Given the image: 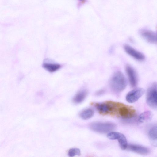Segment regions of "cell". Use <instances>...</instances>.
<instances>
[{
    "label": "cell",
    "instance_id": "obj_1",
    "mask_svg": "<svg viewBox=\"0 0 157 157\" xmlns=\"http://www.w3.org/2000/svg\"><path fill=\"white\" fill-rule=\"evenodd\" d=\"M109 114L124 119L132 118L136 114L135 110L128 105L112 101H109Z\"/></svg>",
    "mask_w": 157,
    "mask_h": 157
},
{
    "label": "cell",
    "instance_id": "obj_2",
    "mask_svg": "<svg viewBox=\"0 0 157 157\" xmlns=\"http://www.w3.org/2000/svg\"><path fill=\"white\" fill-rule=\"evenodd\" d=\"M110 85L112 89L117 92H121L125 88L127 82L122 72L117 71L113 74L110 80Z\"/></svg>",
    "mask_w": 157,
    "mask_h": 157
},
{
    "label": "cell",
    "instance_id": "obj_3",
    "mask_svg": "<svg viewBox=\"0 0 157 157\" xmlns=\"http://www.w3.org/2000/svg\"><path fill=\"white\" fill-rule=\"evenodd\" d=\"M146 100L148 106L154 110L157 109V86L153 83L148 88L146 95Z\"/></svg>",
    "mask_w": 157,
    "mask_h": 157
},
{
    "label": "cell",
    "instance_id": "obj_4",
    "mask_svg": "<svg viewBox=\"0 0 157 157\" xmlns=\"http://www.w3.org/2000/svg\"><path fill=\"white\" fill-rule=\"evenodd\" d=\"M115 124L110 122H95L90 125L92 130L100 133H106L109 132L116 128Z\"/></svg>",
    "mask_w": 157,
    "mask_h": 157
},
{
    "label": "cell",
    "instance_id": "obj_5",
    "mask_svg": "<svg viewBox=\"0 0 157 157\" xmlns=\"http://www.w3.org/2000/svg\"><path fill=\"white\" fill-rule=\"evenodd\" d=\"M145 91L142 88H137L129 92L126 97V101L133 103L137 101L144 94Z\"/></svg>",
    "mask_w": 157,
    "mask_h": 157
},
{
    "label": "cell",
    "instance_id": "obj_6",
    "mask_svg": "<svg viewBox=\"0 0 157 157\" xmlns=\"http://www.w3.org/2000/svg\"><path fill=\"white\" fill-rule=\"evenodd\" d=\"M139 33L140 36L148 42L156 43L157 36L156 32L148 29H142L139 31Z\"/></svg>",
    "mask_w": 157,
    "mask_h": 157
},
{
    "label": "cell",
    "instance_id": "obj_7",
    "mask_svg": "<svg viewBox=\"0 0 157 157\" xmlns=\"http://www.w3.org/2000/svg\"><path fill=\"white\" fill-rule=\"evenodd\" d=\"M124 48L126 52L137 60L142 61L144 60L145 56L141 52L136 50L128 44H125Z\"/></svg>",
    "mask_w": 157,
    "mask_h": 157
},
{
    "label": "cell",
    "instance_id": "obj_8",
    "mask_svg": "<svg viewBox=\"0 0 157 157\" xmlns=\"http://www.w3.org/2000/svg\"><path fill=\"white\" fill-rule=\"evenodd\" d=\"M125 68L131 86L132 87H136L137 85V78L135 71L132 66L129 65H126Z\"/></svg>",
    "mask_w": 157,
    "mask_h": 157
},
{
    "label": "cell",
    "instance_id": "obj_9",
    "mask_svg": "<svg viewBox=\"0 0 157 157\" xmlns=\"http://www.w3.org/2000/svg\"><path fill=\"white\" fill-rule=\"evenodd\" d=\"M128 149L134 152L143 155H146L150 152L149 149L145 147L134 144L128 145Z\"/></svg>",
    "mask_w": 157,
    "mask_h": 157
},
{
    "label": "cell",
    "instance_id": "obj_10",
    "mask_svg": "<svg viewBox=\"0 0 157 157\" xmlns=\"http://www.w3.org/2000/svg\"><path fill=\"white\" fill-rule=\"evenodd\" d=\"M148 136L151 144L154 146L157 145V127L155 125L151 127L148 132Z\"/></svg>",
    "mask_w": 157,
    "mask_h": 157
},
{
    "label": "cell",
    "instance_id": "obj_11",
    "mask_svg": "<svg viewBox=\"0 0 157 157\" xmlns=\"http://www.w3.org/2000/svg\"><path fill=\"white\" fill-rule=\"evenodd\" d=\"M88 92L86 90H83L78 92L74 97L73 101L75 104L82 102L86 97Z\"/></svg>",
    "mask_w": 157,
    "mask_h": 157
},
{
    "label": "cell",
    "instance_id": "obj_12",
    "mask_svg": "<svg viewBox=\"0 0 157 157\" xmlns=\"http://www.w3.org/2000/svg\"><path fill=\"white\" fill-rule=\"evenodd\" d=\"M43 66L44 68L50 72H54L61 67L60 65L59 64L47 63H44Z\"/></svg>",
    "mask_w": 157,
    "mask_h": 157
},
{
    "label": "cell",
    "instance_id": "obj_13",
    "mask_svg": "<svg viewBox=\"0 0 157 157\" xmlns=\"http://www.w3.org/2000/svg\"><path fill=\"white\" fill-rule=\"evenodd\" d=\"M94 114V110L88 108L82 111L80 115L82 119L86 120L92 117Z\"/></svg>",
    "mask_w": 157,
    "mask_h": 157
},
{
    "label": "cell",
    "instance_id": "obj_14",
    "mask_svg": "<svg viewBox=\"0 0 157 157\" xmlns=\"http://www.w3.org/2000/svg\"><path fill=\"white\" fill-rule=\"evenodd\" d=\"M152 116V113L150 111H146L141 114L138 118V121L140 123H143L151 119Z\"/></svg>",
    "mask_w": 157,
    "mask_h": 157
},
{
    "label": "cell",
    "instance_id": "obj_15",
    "mask_svg": "<svg viewBox=\"0 0 157 157\" xmlns=\"http://www.w3.org/2000/svg\"><path fill=\"white\" fill-rule=\"evenodd\" d=\"M118 141L121 148L122 150L125 149L127 147L128 144L127 139L124 135L121 133L118 139Z\"/></svg>",
    "mask_w": 157,
    "mask_h": 157
},
{
    "label": "cell",
    "instance_id": "obj_16",
    "mask_svg": "<svg viewBox=\"0 0 157 157\" xmlns=\"http://www.w3.org/2000/svg\"><path fill=\"white\" fill-rule=\"evenodd\" d=\"M80 151L78 148H72L70 149L68 152V155L70 157H73L76 155H80Z\"/></svg>",
    "mask_w": 157,
    "mask_h": 157
},
{
    "label": "cell",
    "instance_id": "obj_17",
    "mask_svg": "<svg viewBox=\"0 0 157 157\" xmlns=\"http://www.w3.org/2000/svg\"><path fill=\"white\" fill-rule=\"evenodd\" d=\"M121 133L115 132H109L107 134V137L111 140L117 139L120 135Z\"/></svg>",
    "mask_w": 157,
    "mask_h": 157
},
{
    "label": "cell",
    "instance_id": "obj_18",
    "mask_svg": "<svg viewBox=\"0 0 157 157\" xmlns=\"http://www.w3.org/2000/svg\"><path fill=\"white\" fill-rule=\"evenodd\" d=\"M104 90H101L97 91L96 93V94L97 95H100L104 93Z\"/></svg>",
    "mask_w": 157,
    "mask_h": 157
},
{
    "label": "cell",
    "instance_id": "obj_19",
    "mask_svg": "<svg viewBox=\"0 0 157 157\" xmlns=\"http://www.w3.org/2000/svg\"><path fill=\"white\" fill-rule=\"evenodd\" d=\"M79 0L80 2H81L82 3L83 2H84V1H85V0Z\"/></svg>",
    "mask_w": 157,
    "mask_h": 157
}]
</instances>
